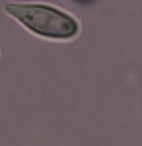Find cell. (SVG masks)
<instances>
[{
    "label": "cell",
    "instance_id": "obj_1",
    "mask_svg": "<svg viewBox=\"0 0 142 146\" xmlns=\"http://www.w3.org/2000/svg\"><path fill=\"white\" fill-rule=\"evenodd\" d=\"M6 12L22 22L27 29L41 37L70 39L78 33V23L72 16L43 4H8Z\"/></svg>",
    "mask_w": 142,
    "mask_h": 146
}]
</instances>
